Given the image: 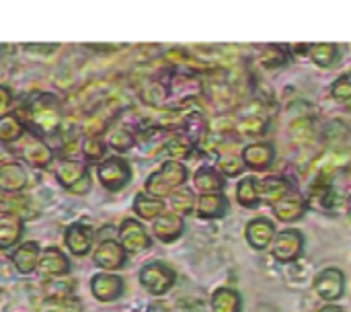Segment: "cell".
<instances>
[{"label": "cell", "instance_id": "6da1fadb", "mask_svg": "<svg viewBox=\"0 0 351 312\" xmlns=\"http://www.w3.org/2000/svg\"><path fill=\"white\" fill-rule=\"evenodd\" d=\"M304 253V235L296 228H288L276 235L271 243V257L278 263H296Z\"/></svg>", "mask_w": 351, "mask_h": 312}, {"label": "cell", "instance_id": "7a4b0ae2", "mask_svg": "<svg viewBox=\"0 0 351 312\" xmlns=\"http://www.w3.org/2000/svg\"><path fill=\"white\" fill-rule=\"evenodd\" d=\"M189 173L187 169L177 163V160H169L162 165V169L150 177L148 181V191L152 195H169L175 187H181L187 181Z\"/></svg>", "mask_w": 351, "mask_h": 312}, {"label": "cell", "instance_id": "3957f363", "mask_svg": "<svg viewBox=\"0 0 351 312\" xmlns=\"http://www.w3.org/2000/svg\"><path fill=\"white\" fill-rule=\"evenodd\" d=\"M313 290H315V294L321 300H325L329 304H335L343 296V290H346V276H343V272L337 269V267L323 269L321 274L315 276Z\"/></svg>", "mask_w": 351, "mask_h": 312}, {"label": "cell", "instance_id": "277c9868", "mask_svg": "<svg viewBox=\"0 0 351 312\" xmlns=\"http://www.w3.org/2000/svg\"><path fill=\"white\" fill-rule=\"evenodd\" d=\"M140 282L150 294L158 296V294H165L167 290H171V286L175 284V274L171 267H167L162 263H150L142 269Z\"/></svg>", "mask_w": 351, "mask_h": 312}, {"label": "cell", "instance_id": "5b68a950", "mask_svg": "<svg viewBox=\"0 0 351 312\" xmlns=\"http://www.w3.org/2000/svg\"><path fill=\"white\" fill-rule=\"evenodd\" d=\"M241 158H243L247 169H251L255 173H261V171H267L274 165L276 148L269 142H253V144H247L243 148Z\"/></svg>", "mask_w": 351, "mask_h": 312}, {"label": "cell", "instance_id": "8992f818", "mask_svg": "<svg viewBox=\"0 0 351 312\" xmlns=\"http://www.w3.org/2000/svg\"><path fill=\"white\" fill-rule=\"evenodd\" d=\"M245 239H247V243H249L251 249L265 251L267 247H271V243L276 239V226L267 218H255V220H251L247 224Z\"/></svg>", "mask_w": 351, "mask_h": 312}, {"label": "cell", "instance_id": "52a82bcc", "mask_svg": "<svg viewBox=\"0 0 351 312\" xmlns=\"http://www.w3.org/2000/svg\"><path fill=\"white\" fill-rule=\"evenodd\" d=\"M257 183H259L261 204H271V206H276L278 202H282L284 197H288V195L292 193L290 183H288L284 177H280V175H269V177L257 181Z\"/></svg>", "mask_w": 351, "mask_h": 312}, {"label": "cell", "instance_id": "ba28073f", "mask_svg": "<svg viewBox=\"0 0 351 312\" xmlns=\"http://www.w3.org/2000/svg\"><path fill=\"white\" fill-rule=\"evenodd\" d=\"M306 200L302 195H296V193H290L288 197H284L282 202H278L274 206V216L276 220L284 222V224H292V222H298L304 212H306Z\"/></svg>", "mask_w": 351, "mask_h": 312}, {"label": "cell", "instance_id": "9c48e42d", "mask_svg": "<svg viewBox=\"0 0 351 312\" xmlns=\"http://www.w3.org/2000/svg\"><path fill=\"white\" fill-rule=\"evenodd\" d=\"M197 216L204 220H216L222 218L228 210V200L224 193H210V195H199L195 202Z\"/></svg>", "mask_w": 351, "mask_h": 312}, {"label": "cell", "instance_id": "30bf717a", "mask_svg": "<svg viewBox=\"0 0 351 312\" xmlns=\"http://www.w3.org/2000/svg\"><path fill=\"white\" fill-rule=\"evenodd\" d=\"M193 185L202 195H210V193H222L224 187V177L218 173V169L212 167H202L197 169V173L193 175Z\"/></svg>", "mask_w": 351, "mask_h": 312}, {"label": "cell", "instance_id": "8fae6325", "mask_svg": "<svg viewBox=\"0 0 351 312\" xmlns=\"http://www.w3.org/2000/svg\"><path fill=\"white\" fill-rule=\"evenodd\" d=\"M183 230H185V224H183L181 216H177V214H162L154 222V235L165 243L177 241L183 235Z\"/></svg>", "mask_w": 351, "mask_h": 312}, {"label": "cell", "instance_id": "7c38bea8", "mask_svg": "<svg viewBox=\"0 0 351 312\" xmlns=\"http://www.w3.org/2000/svg\"><path fill=\"white\" fill-rule=\"evenodd\" d=\"M212 312H241L243 298L234 288H218L212 294Z\"/></svg>", "mask_w": 351, "mask_h": 312}, {"label": "cell", "instance_id": "4fadbf2b", "mask_svg": "<svg viewBox=\"0 0 351 312\" xmlns=\"http://www.w3.org/2000/svg\"><path fill=\"white\" fill-rule=\"evenodd\" d=\"M237 202L247 208V210H255L261 204V195H259V183L253 177H245L239 181L237 185Z\"/></svg>", "mask_w": 351, "mask_h": 312}, {"label": "cell", "instance_id": "5bb4252c", "mask_svg": "<svg viewBox=\"0 0 351 312\" xmlns=\"http://www.w3.org/2000/svg\"><path fill=\"white\" fill-rule=\"evenodd\" d=\"M123 241H125V247L130 251H142V249L150 247V239L144 232V228L138 222H132V220H128L125 226H123Z\"/></svg>", "mask_w": 351, "mask_h": 312}, {"label": "cell", "instance_id": "9a60e30c", "mask_svg": "<svg viewBox=\"0 0 351 312\" xmlns=\"http://www.w3.org/2000/svg\"><path fill=\"white\" fill-rule=\"evenodd\" d=\"M337 53L339 51H337L335 43H315V45H311V51H308L311 60L321 68L333 66L337 62Z\"/></svg>", "mask_w": 351, "mask_h": 312}, {"label": "cell", "instance_id": "2e32d148", "mask_svg": "<svg viewBox=\"0 0 351 312\" xmlns=\"http://www.w3.org/2000/svg\"><path fill=\"white\" fill-rule=\"evenodd\" d=\"M162 202L160 200H154V197H146V195H140L136 200V212L144 218H156V216H162Z\"/></svg>", "mask_w": 351, "mask_h": 312}, {"label": "cell", "instance_id": "e0dca14e", "mask_svg": "<svg viewBox=\"0 0 351 312\" xmlns=\"http://www.w3.org/2000/svg\"><path fill=\"white\" fill-rule=\"evenodd\" d=\"M245 163L241 156H220L218 158V173L226 177H239L245 173Z\"/></svg>", "mask_w": 351, "mask_h": 312}, {"label": "cell", "instance_id": "ac0fdd59", "mask_svg": "<svg viewBox=\"0 0 351 312\" xmlns=\"http://www.w3.org/2000/svg\"><path fill=\"white\" fill-rule=\"evenodd\" d=\"M290 134H292L294 142H298V144H308V142L315 138L313 121H311V119H298V121H294L292 128H290Z\"/></svg>", "mask_w": 351, "mask_h": 312}, {"label": "cell", "instance_id": "d6986e66", "mask_svg": "<svg viewBox=\"0 0 351 312\" xmlns=\"http://www.w3.org/2000/svg\"><path fill=\"white\" fill-rule=\"evenodd\" d=\"M173 208L177 210V212H181V214H185V212H191L193 208H195V195L189 191V189H179V191H175L173 193Z\"/></svg>", "mask_w": 351, "mask_h": 312}, {"label": "cell", "instance_id": "ffe728a7", "mask_svg": "<svg viewBox=\"0 0 351 312\" xmlns=\"http://www.w3.org/2000/svg\"><path fill=\"white\" fill-rule=\"evenodd\" d=\"M261 60H263V64H265V66L276 68V66L286 64V53H284V49H282L280 45H269V47H265V51H263Z\"/></svg>", "mask_w": 351, "mask_h": 312}, {"label": "cell", "instance_id": "44dd1931", "mask_svg": "<svg viewBox=\"0 0 351 312\" xmlns=\"http://www.w3.org/2000/svg\"><path fill=\"white\" fill-rule=\"evenodd\" d=\"M331 95L339 103H351V82L348 80V76H341L339 80H335V84L331 86Z\"/></svg>", "mask_w": 351, "mask_h": 312}, {"label": "cell", "instance_id": "7402d4cb", "mask_svg": "<svg viewBox=\"0 0 351 312\" xmlns=\"http://www.w3.org/2000/svg\"><path fill=\"white\" fill-rule=\"evenodd\" d=\"M319 312H343L341 311V307H335V304H327V307H323Z\"/></svg>", "mask_w": 351, "mask_h": 312}, {"label": "cell", "instance_id": "603a6c76", "mask_svg": "<svg viewBox=\"0 0 351 312\" xmlns=\"http://www.w3.org/2000/svg\"><path fill=\"white\" fill-rule=\"evenodd\" d=\"M348 220H350V224H351V206H350V210H348Z\"/></svg>", "mask_w": 351, "mask_h": 312}, {"label": "cell", "instance_id": "cb8c5ba5", "mask_svg": "<svg viewBox=\"0 0 351 312\" xmlns=\"http://www.w3.org/2000/svg\"><path fill=\"white\" fill-rule=\"evenodd\" d=\"M346 76H348V80H350V82H351V72H350V74H346Z\"/></svg>", "mask_w": 351, "mask_h": 312}, {"label": "cell", "instance_id": "d4e9b609", "mask_svg": "<svg viewBox=\"0 0 351 312\" xmlns=\"http://www.w3.org/2000/svg\"><path fill=\"white\" fill-rule=\"evenodd\" d=\"M350 183H351V177H350Z\"/></svg>", "mask_w": 351, "mask_h": 312}]
</instances>
